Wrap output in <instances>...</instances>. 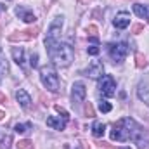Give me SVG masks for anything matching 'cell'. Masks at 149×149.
<instances>
[{"label": "cell", "mask_w": 149, "mask_h": 149, "mask_svg": "<svg viewBox=\"0 0 149 149\" xmlns=\"http://www.w3.org/2000/svg\"><path fill=\"white\" fill-rule=\"evenodd\" d=\"M16 14H17V16H21V19H23L24 23H35V21H37L35 14H31V12L24 10L23 7H17V9H16Z\"/></svg>", "instance_id": "15"}, {"label": "cell", "mask_w": 149, "mask_h": 149, "mask_svg": "<svg viewBox=\"0 0 149 149\" xmlns=\"http://www.w3.org/2000/svg\"><path fill=\"white\" fill-rule=\"evenodd\" d=\"M108 52L114 63H123L127 54H128V45L125 42H116V43H109L108 45Z\"/></svg>", "instance_id": "4"}, {"label": "cell", "mask_w": 149, "mask_h": 149, "mask_svg": "<svg viewBox=\"0 0 149 149\" xmlns=\"http://www.w3.org/2000/svg\"><path fill=\"white\" fill-rule=\"evenodd\" d=\"M30 64H31V68H37L38 66V54H31V57H30Z\"/></svg>", "instance_id": "27"}, {"label": "cell", "mask_w": 149, "mask_h": 149, "mask_svg": "<svg viewBox=\"0 0 149 149\" xmlns=\"http://www.w3.org/2000/svg\"><path fill=\"white\" fill-rule=\"evenodd\" d=\"M113 24H114L118 30H125V28L130 24V14H128V12H120V14H116Z\"/></svg>", "instance_id": "11"}, {"label": "cell", "mask_w": 149, "mask_h": 149, "mask_svg": "<svg viewBox=\"0 0 149 149\" xmlns=\"http://www.w3.org/2000/svg\"><path fill=\"white\" fill-rule=\"evenodd\" d=\"M12 59L16 61V64L24 66V50L21 47H14L12 49Z\"/></svg>", "instance_id": "16"}, {"label": "cell", "mask_w": 149, "mask_h": 149, "mask_svg": "<svg viewBox=\"0 0 149 149\" xmlns=\"http://www.w3.org/2000/svg\"><path fill=\"white\" fill-rule=\"evenodd\" d=\"M3 118H5V113H3V111H0V120H3Z\"/></svg>", "instance_id": "31"}, {"label": "cell", "mask_w": 149, "mask_h": 149, "mask_svg": "<svg viewBox=\"0 0 149 149\" xmlns=\"http://www.w3.org/2000/svg\"><path fill=\"white\" fill-rule=\"evenodd\" d=\"M120 149H132V148H120Z\"/></svg>", "instance_id": "33"}, {"label": "cell", "mask_w": 149, "mask_h": 149, "mask_svg": "<svg viewBox=\"0 0 149 149\" xmlns=\"http://www.w3.org/2000/svg\"><path fill=\"white\" fill-rule=\"evenodd\" d=\"M87 52H88V54H90V56H97V54H99V52H101V49H99V47H97V45H90V47H88V49H87Z\"/></svg>", "instance_id": "26"}, {"label": "cell", "mask_w": 149, "mask_h": 149, "mask_svg": "<svg viewBox=\"0 0 149 149\" xmlns=\"http://www.w3.org/2000/svg\"><path fill=\"white\" fill-rule=\"evenodd\" d=\"M134 12H135V16H139V17L149 19V5H144V3H134Z\"/></svg>", "instance_id": "14"}, {"label": "cell", "mask_w": 149, "mask_h": 149, "mask_svg": "<svg viewBox=\"0 0 149 149\" xmlns=\"http://www.w3.org/2000/svg\"><path fill=\"white\" fill-rule=\"evenodd\" d=\"M137 97L146 106H149V81H141L139 83V87H137Z\"/></svg>", "instance_id": "12"}, {"label": "cell", "mask_w": 149, "mask_h": 149, "mask_svg": "<svg viewBox=\"0 0 149 149\" xmlns=\"http://www.w3.org/2000/svg\"><path fill=\"white\" fill-rule=\"evenodd\" d=\"M16 146H17V149H35L33 142H31V141H28V139H24V141H19Z\"/></svg>", "instance_id": "20"}, {"label": "cell", "mask_w": 149, "mask_h": 149, "mask_svg": "<svg viewBox=\"0 0 149 149\" xmlns=\"http://www.w3.org/2000/svg\"><path fill=\"white\" fill-rule=\"evenodd\" d=\"M2 10H5V5H2V3H0V12H2Z\"/></svg>", "instance_id": "32"}, {"label": "cell", "mask_w": 149, "mask_h": 149, "mask_svg": "<svg viewBox=\"0 0 149 149\" xmlns=\"http://www.w3.org/2000/svg\"><path fill=\"white\" fill-rule=\"evenodd\" d=\"M45 45H47L49 57H50V61H52L56 66L66 68V66H70V64H71V61L74 59L73 47H71V45H68V43H61V42H49V40H45Z\"/></svg>", "instance_id": "2"}, {"label": "cell", "mask_w": 149, "mask_h": 149, "mask_svg": "<svg viewBox=\"0 0 149 149\" xmlns=\"http://www.w3.org/2000/svg\"><path fill=\"white\" fill-rule=\"evenodd\" d=\"M135 66H137L139 70H142V68L148 66V61H146V57H144L142 54H135Z\"/></svg>", "instance_id": "18"}, {"label": "cell", "mask_w": 149, "mask_h": 149, "mask_svg": "<svg viewBox=\"0 0 149 149\" xmlns=\"http://www.w3.org/2000/svg\"><path fill=\"white\" fill-rule=\"evenodd\" d=\"M0 102H7V97H5L2 92H0Z\"/></svg>", "instance_id": "30"}, {"label": "cell", "mask_w": 149, "mask_h": 149, "mask_svg": "<svg viewBox=\"0 0 149 149\" xmlns=\"http://www.w3.org/2000/svg\"><path fill=\"white\" fill-rule=\"evenodd\" d=\"M85 95H87V88H85V85H83L81 81H76V83H73V87H71V99H73L74 104L83 102Z\"/></svg>", "instance_id": "6"}, {"label": "cell", "mask_w": 149, "mask_h": 149, "mask_svg": "<svg viewBox=\"0 0 149 149\" xmlns=\"http://www.w3.org/2000/svg\"><path fill=\"white\" fill-rule=\"evenodd\" d=\"M87 33H88L90 37H95V35H97V28H95V26H88V28H87Z\"/></svg>", "instance_id": "29"}, {"label": "cell", "mask_w": 149, "mask_h": 149, "mask_svg": "<svg viewBox=\"0 0 149 149\" xmlns=\"http://www.w3.org/2000/svg\"><path fill=\"white\" fill-rule=\"evenodd\" d=\"M111 139L120 142L134 141L139 149H149V134L132 118H121L113 125Z\"/></svg>", "instance_id": "1"}, {"label": "cell", "mask_w": 149, "mask_h": 149, "mask_svg": "<svg viewBox=\"0 0 149 149\" xmlns=\"http://www.w3.org/2000/svg\"><path fill=\"white\" fill-rule=\"evenodd\" d=\"M142 30H144V26H142V24H134V26H132V33H135V35H137V33H141Z\"/></svg>", "instance_id": "28"}, {"label": "cell", "mask_w": 149, "mask_h": 149, "mask_svg": "<svg viewBox=\"0 0 149 149\" xmlns=\"http://www.w3.org/2000/svg\"><path fill=\"white\" fill-rule=\"evenodd\" d=\"M10 142H12V137H10V135H5V137L2 139V148L9 149L10 148Z\"/></svg>", "instance_id": "25"}, {"label": "cell", "mask_w": 149, "mask_h": 149, "mask_svg": "<svg viewBox=\"0 0 149 149\" xmlns=\"http://www.w3.org/2000/svg\"><path fill=\"white\" fill-rule=\"evenodd\" d=\"M85 116H88V118H94V116H95V111H94V108H92L90 102L85 104Z\"/></svg>", "instance_id": "23"}, {"label": "cell", "mask_w": 149, "mask_h": 149, "mask_svg": "<svg viewBox=\"0 0 149 149\" xmlns=\"http://www.w3.org/2000/svg\"><path fill=\"white\" fill-rule=\"evenodd\" d=\"M14 128H16L17 134H24V132H28V130L31 128V123H24V125H23V123H17Z\"/></svg>", "instance_id": "21"}, {"label": "cell", "mask_w": 149, "mask_h": 149, "mask_svg": "<svg viewBox=\"0 0 149 149\" xmlns=\"http://www.w3.org/2000/svg\"><path fill=\"white\" fill-rule=\"evenodd\" d=\"M66 123H68V120L61 118V116H50V118H47V127H50L54 130H64Z\"/></svg>", "instance_id": "10"}, {"label": "cell", "mask_w": 149, "mask_h": 149, "mask_svg": "<svg viewBox=\"0 0 149 149\" xmlns=\"http://www.w3.org/2000/svg\"><path fill=\"white\" fill-rule=\"evenodd\" d=\"M99 109H101L102 113H109V111L113 109V106L108 102V101H104V99H102V101L99 102Z\"/></svg>", "instance_id": "22"}, {"label": "cell", "mask_w": 149, "mask_h": 149, "mask_svg": "<svg viewBox=\"0 0 149 149\" xmlns=\"http://www.w3.org/2000/svg\"><path fill=\"white\" fill-rule=\"evenodd\" d=\"M104 132H106V125H104V123H101V121H95V123H94V127H92V134H94L95 137H102V135H104Z\"/></svg>", "instance_id": "17"}, {"label": "cell", "mask_w": 149, "mask_h": 149, "mask_svg": "<svg viewBox=\"0 0 149 149\" xmlns=\"http://www.w3.org/2000/svg\"><path fill=\"white\" fill-rule=\"evenodd\" d=\"M54 108H56V111L59 113V114H63V118H66V120H70V113L66 111V109H64V108H61V106H59V104H56V106H54Z\"/></svg>", "instance_id": "24"}, {"label": "cell", "mask_w": 149, "mask_h": 149, "mask_svg": "<svg viewBox=\"0 0 149 149\" xmlns=\"http://www.w3.org/2000/svg\"><path fill=\"white\" fill-rule=\"evenodd\" d=\"M85 74L90 76V78H94V80L102 78L104 76V66H102V63L101 61H92L90 66L85 70Z\"/></svg>", "instance_id": "7"}, {"label": "cell", "mask_w": 149, "mask_h": 149, "mask_svg": "<svg viewBox=\"0 0 149 149\" xmlns=\"http://www.w3.org/2000/svg\"><path fill=\"white\" fill-rule=\"evenodd\" d=\"M99 90L102 92V95H108V97L116 94V81L111 74H104L99 80Z\"/></svg>", "instance_id": "5"}, {"label": "cell", "mask_w": 149, "mask_h": 149, "mask_svg": "<svg viewBox=\"0 0 149 149\" xmlns=\"http://www.w3.org/2000/svg\"><path fill=\"white\" fill-rule=\"evenodd\" d=\"M61 28H63V17H56L54 23L50 24L49 28V35H47V40L49 42H59V33H61Z\"/></svg>", "instance_id": "9"}, {"label": "cell", "mask_w": 149, "mask_h": 149, "mask_svg": "<svg viewBox=\"0 0 149 149\" xmlns=\"http://www.w3.org/2000/svg\"><path fill=\"white\" fill-rule=\"evenodd\" d=\"M7 71H9V66H7V61H5V57H3V54H2V50H0V76H3Z\"/></svg>", "instance_id": "19"}, {"label": "cell", "mask_w": 149, "mask_h": 149, "mask_svg": "<svg viewBox=\"0 0 149 149\" xmlns=\"http://www.w3.org/2000/svg\"><path fill=\"white\" fill-rule=\"evenodd\" d=\"M16 99H17V102L21 104V108H30V104H31L30 94H28L26 90H23V88H19V90L16 92Z\"/></svg>", "instance_id": "13"}, {"label": "cell", "mask_w": 149, "mask_h": 149, "mask_svg": "<svg viewBox=\"0 0 149 149\" xmlns=\"http://www.w3.org/2000/svg\"><path fill=\"white\" fill-rule=\"evenodd\" d=\"M40 31V28H31V30H24V31H17V33H12L9 40L10 42H23V40H31L35 38Z\"/></svg>", "instance_id": "8"}, {"label": "cell", "mask_w": 149, "mask_h": 149, "mask_svg": "<svg viewBox=\"0 0 149 149\" xmlns=\"http://www.w3.org/2000/svg\"><path fill=\"white\" fill-rule=\"evenodd\" d=\"M40 80H42L43 87H47V90H50V92L59 90V76L50 66L40 68Z\"/></svg>", "instance_id": "3"}]
</instances>
